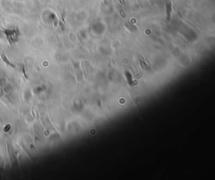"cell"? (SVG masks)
Here are the masks:
<instances>
[{"mask_svg":"<svg viewBox=\"0 0 215 180\" xmlns=\"http://www.w3.org/2000/svg\"><path fill=\"white\" fill-rule=\"evenodd\" d=\"M171 8H172V3H169L166 4V17H167V19H168V20L171 19Z\"/></svg>","mask_w":215,"mask_h":180,"instance_id":"obj_2","label":"cell"},{"mask_svg":"<svg viewBox=\"0 0 215 180\" xmlns=\"http://www.w3.org/2000/svg\"><path fill=\"white\" fill-rule=\"evenodd\" d=\"M0 56H1V58H2V60L3 61V62H5L7 65L10 66L11 68H15V65H14V64H13V63H12V62L9 60V59H8L7 56L4 54V53H3V54L0 55Z\"/></svg>","mask_w":215,"mask_h":180,"instance_id":"obj_1","label":"cell"}]
</instances>
